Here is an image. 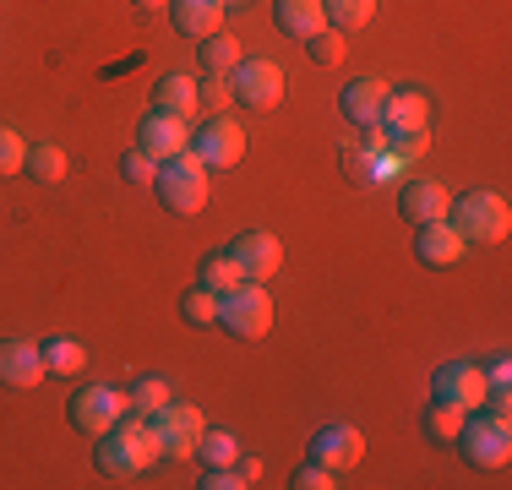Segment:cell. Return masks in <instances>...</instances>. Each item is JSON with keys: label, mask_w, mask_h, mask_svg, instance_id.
<instances>
[{"label": "cell", "mask_w": 512, "mask_h": 490, "mask_svg": "<svg viewBox=\"0 0 512 490\" xmlns=\"http://www.w3.org/2000/svg\"><path fill=\"white\" fill-rule=\"evenodd\" d=\"M158 458H164V452H158L153 425L137 420V414L109 425L104 436H93V469H99L104 480H137V474H148Z\"/></svg>", "instance_id": "6da1fadb"}, {"label": "cell", "mask_w": 512, "mask_h": 490, "mask_svg": "<svg viewBox=\"0 0 512 490\" xmlns=\"http://www.w3.org/2000/svg\"><path fill=\"white\" fill-rule=\"evenodd\" d=\"M436 109L431 98L420 88H387V104H382V120H376V131H382V142H393L398 158H414L425 147V131H431Z\"/></svg>", "instance_id": "7a4b0ae2"}, {"label": "cell", "mask_w": 512, "mask_h": 490, "mask_svg": "<svg viewBox=\"0 0 512 490\" xmlns=\"http://www.w3.org/2000/svg\"><path fill=\"white\" fill-rule=\"evenodd\" d=\"M447 224H453L469 245H496V240H507V229H512V207H507L502 191H463L447 202Z\"/></svg>", "instance_id": "3957f363"}, {"label": "cell", "mask_w": 512, "mask_h": 490, "mask_svg": "<svg viewBox=\"0 0 512 490\" xmlns=\"http://www.w3.org/2000/svg\"><path fill=\"white\" fill-rule=\"evenodd\" d=\"M207 175H213V169H207L202 158L175 153V158L158 164L153 191H158V202H164L175 218H191V213H202V207H207Z\"/></svg>", "instance_id": "277c9868"}, {"label": "cell", "mask_w": 512, "mask_h": 490, "mask_svg": "<svg viewBox=\"0 0 512 490\" xmlns=\"http://www.w3.org/2000/svg\"><path fill=\"white\" fill-rule=\"evenodd\" d=\"M453 447L463 452L469 469H507L512 463V425L496 420V414H485V409H469Z\"/></svg>", "instance_id": "5b68a950"}, {"label": "cell", "mask_w": 512, "mask_h": 490, "mask_svg": "<svg viewBox=\"0 0 512 490\" xmlns=\"http://www.w3.org/2000/svg\"><path fill=\"white\" fill-rule=\"evenodd\" d=\"M218 327H224L229 338H267V327H273V294L267 284H251V278H240L229 294H218Z\"/></svg>", "instance_id": "8992f818"}, {"label": "cell", "mask_w": 512, "mask_h": 490, "mask_svg": "<svg viewBox=\"0 0 512 490\" xmlns=\"http://www.w3.org/2000/svg\"><path fill=\"white\" fill-rule=\"evenodd\" d=\"M148 425H153L158 452H164V458H191V452H197V436L207 431L202 409H197V403H186V398H169L158 414H148Z\"/></svg>", "instance_id": "52a82bcc"}, {"label": "cell", "mask_w": 512, "mask_h": 490, "mask_svg": "<svg viewBox=\"0 0 512 490\" xmlns=\"http://www.w3.org/2000/svg\"><path fill=\"white\" fill-rule=\"evenodd\" d=\"M191 158H202L207 169H235L246 158V131L235 126L229 115H207L197 131H191Z\"/></svg>", "instance_id": "ba28073f"}, {"label": "cell", "mask_w": 512, "mask_h": 490, "mask_svg": "<svg viewBox=\"0 0 512 490\" xmlns=\"http://www.w3.org/2000/svg\"><path fill=\"white\" fill-rule=\"evenodd\" d=\"M66 420L77 425L82 436H104L109 425H120V420H126V392H115V387H104V382H93V387L71 392Z\"/></svg>", "instance_id": "9c48e42d"}, {"label": "cell", "mask_w": 512, "mask_h": 490, "mask_svg": "<svg viewBox=\"0 0 512 490\" xmlns=\"http://www.w3.org/2000/svg\"><path fill=\"white\" fill-rule=\"evenodd\" d=\"M229 88H235V104L246 109H273L284 98V66L278 60H240L229 71Z\"/></svg>", "instance_id": "30bf717a"}, {"label": "cell", "mask_w": 512, "mask_h": 490, "mask_svg": "<svg viewBox=\"0 0 512 490\" xmlns=\"http://www.w3.org/2000/svg\"><path fill=\"white\" fill-rule=\"evenodd\" d=\"M44 349L28 338H0V387L6 392H33L44 382Z\"/></svg>", "instance_id": "8fae6325"}, {"label": "cell", "mask_w": 512, "mask_h": 490, "mask_svg": "<svg viewBox=\"0 0 512 490\" xmlns=\"http://www.w3.org/2000/svg\"><path fill=\"white\" fill-rule=\"evenodd\" d=\"M229 256H235L240 278H251V284H267L284 267V245H278V235H267V229H246V235L229 245Z\"/></svg>", "instance_id": "7c38bea8"}, {"label": "cell", "mask_w": 512, "mask_h": 490, "mask_svg": "<svg viewBox=\"0 0 512 490\" xmlns=\"http://www.w3.org/2000/svg\"><path fill=\"white\" fill-rule=\"evenodd\" d=\"M431 398H447V403H458V409H480V403H485V371H480L474 360H447V365H436Z\"/></svg>", "instance_id": "4fadbf2b"}, {"label": "cell", "mask_w": 512, "mask_h": 490, "mask_svg": "<svg viewBox=\"0 0 512 490\" xmlns=\"http://www.w3.org/2000/svg\"><path fill=\"white\" fill-rule=\"evenodd\" d=\"M137 147L164 164V158H175V153H186V147H191V120L164 115V109H148V115H142V126H137Z\"/></svg>", "instance_id": "5bb4252c"}, {"label": "cell", "mask_w": 512, "mask_h": 490, "mask_svg": "<svg viewBox=\"0 0 512 490\" xmlns=\"http://www.w3.org/2000/svg\"><path fill=\"white\" fill-rule=\"evenodd\" d=\"M311 458L322 463V469L344 474L365 458V436L355 431V425H322V431L311 436Z\"/></svg>", "instance_id": "9a60e30c"}, {"label": "cell", "mask_w": 512, "mask_h": 490, "mask_svg": "<svg viewBox=\"0 0 512 490\" xmlns=\"http://www.w3.org/2000/svg\"><path fill=\"white\" fill-rule=\"evenodd\" d=\"M382 104H387V82H382V77H349V88L338 93L344 120H349V126H360V131H376Z\"/></svg>", "instance_id": "2e32d148"}, {"label": "cell", "mask_w": 512, "mask_h": 490, "mask_svg": "<svg viewBox=\"0 0 512 490\" xmlns=\"http://www.w3.org/2000/svg\"><path fill=\"white\" fill-rule=\"evenodd\" d=\"M463 251H469V240L458 235L447 218H436V224H420L414 229V256H420L425 267H458Z\"/></svg>", "instance_id": "e0dca14e"}, {"label": "cell", "mask_w": 512, "mask_h": 490, "mask_svg": "<svg viewBox=\"0 0 512 490\" xmlns=\"http://www.w3.org/2000/svg\"><path fill=\"white\" fill-rule=\"evenodd\" d=\"M447 202H453V196H447L442 180H409V186L398 191V213H404L414 229H420V224H436V218H447Z\"/></svg>", "instance_id": "ac0fdd59"}, {"label": "cell", "mask_w": 512, "mask_h": 490, "mask_svg": "<svg viewBox=\"0 0 512 490\" xmlns=\"http://www.w3.org/2000/svg\"><path fill=\"white\" fill-rule=\"evenodd\" d=\"M224 0H169V22H175V33H186V39H213L218 28H224Z\"/></svg>", "instance_id": "d6986e66"}, {"label": "cell", "mask_w": 512, "mask_h": 490, "mask_svg": "<svg viewBox=\"0 0 512 490\" xmlns=\"http://www.w3.org/2000/svg\"><path fill=\"white\" fill-rule=\"evenodd\" d=\"M273 22H278V33H289V39H300V44L327 28L322 0H273Z\"/></svg>", "instance_id": "ffe728a7"}, {"label": "cell", "mask_w": 512, "mask_h": 490, "mask_svg": "<svg viewBox=\"0 0 512 490\" xmlns=\"http://www.w3.org/2000/svg\"><path fill=\"white\" fill-rule=\"evenodd\" d=\"M153 109L191 120V115H197V82H191L186 71H169V77H158V88H153Z\"/></svg>", "instance_id": "44dd1931"}, {"label": "cell", "mask_w": 512, "mask_h": 490, "mask_svg": "<svg viewBox=\"0 0 512 490\" xmlns=\"http://www.w3.org/2000/svg\"><path fill=\"white\" fill-rule=\"evenodd\" d=\"M197 49H202V71H207V77H229V71L246 60V55H240V39H235V33H224V28H218L213 39H202Z\"/></svg>", "instance_id": "7402d4cb"}, {"label": "cell", "mask_w": 512, "mask_h": 490, "mask_svg": "<svg viewBox=\"0 0 512 490\" xmlns=\"http://www.w3.org/2000/svg\"><path fill=\"white\" fill-rule=\"evenodd\" d=\"M463 414L469 409H458V403H447V398H431L425 403V436L442 441V447H453L458 431H463Z\"/></svg>", "instance_id": "603a6c76"}, {"label": "cell", "mask_w": 512, "mask_h": 490, "mask_svg": "<svg viewBox=\"0 0 512 490\" xmlns=\"http://www.w3.org/2000/svg\"><path fill=\"white\" fill-rule=\"evenodd\" d=\"M169 398H175V387H169L164 376H142V382H131V392H126V414L148 420V414H158Z\"/></svg>", "instance_id": "cb8c5ba5"}, {"label": "cell", "mask_w": 512, "mask_h": 490, "mask_svg": "<svg viewBox=\"0 0 512 490\" xmlns=\"http://www.w3.org/2000/svg\"><path fill=\"white\" fill-rule=\"evenodd\" d=\"M44 371L50 376H77L82 365H88V349H82L77 338H44Z\"/></svg>", "instance_id": "d4e9b609"}, {"label": "cell", "mask_w": 512, "mask_h": 490, "mask_svg": "<svg viewBox=\"0 0 512 490\" xmlns=\"http://www.w3.org/2000/svg\"><path fill=\"white\" fill-rule=\"evenodd\" d=\"M22 169H28L33 180H44V186H55V180H66V147L55 142H33L28 158H22Z\"/></svg>", "instance_id": "484cf974"}, {"label": "cell", "mask_w": 512, "mask_h": 490, "mask_svg": "<svg viewBox=\"0 0 512 490\" xmlns=\"http://www.w3.org/2000/svg\"><path fill=\"white\" fill-rule=\"evenodd\" d=\"M322 17H327V28L355 33V28H365V22L376 17V0H322Z\"/></svg>", "instance_id": "4316f807"}, {"label": "cell", "mask_w": 512, "mask_h": 490, "mask_svg": "<svg viewBox=\"0 0 512 490\" xmlns=\"http://www.w3.org/2000/svg\"><path fill=\"white\" fill-rule=\"evenodd\" d=\"M191 458H202V469H229L240 458V441H235V431H202Z\"/></svg>", "instance_id": "83f0119b"}, {"label": "cell", "mask_w": 512, "mask_h": 490, "mask_svg": "<svg viewBox=\"0 0 512 490\" xmlns=\"http://www.w3.org/2000/svg\"><path fill=\"white\" fill-rule=\"evenodd\" d=\"M197 284L202 289H213V294H229L240 284V267H235V256L229 251H207L202 256V273H197Z\"/></svg>", "instance_id": "f1b7e54d"}, {"label": "cell", "mask_w": 512, "mask_h": 490, "mask_svg": "<svg viewBox=\"0 0 512 490\" xmlns=\"http://www.w3.org/2000/svg\"><path fill=\"white\" fill-rule=\"evenodd\" d=\"M180 316H186L191 327H218V294L213 289H186V300H180Z\"/></svg>", "instance_id": "f546056e"}, {"label": "cell", "mask_w": 512, "mask_h": 490, "mask_svg": "<svg viewBox=\"0 0 512 490\" xmlns=\"http://www.w3.org/2000/svg\"><path fill=\"white\" fill-rule=\"evenodd\" d=\"M229 104H235V88H229V77H207V82H197V109H207V115H229Z\"/></svg>", "instance_id": "4dcf8cb0"}, {"label": "cell", "mask_w": 512, "mask_h": 490, "mask_svg": "<svg viewBox=\"0 0 512 490\" xmlns=\"http://www.w3.org/2000/svg\"><path fill=\"white\" fill-rule=\"evenodd\" d=\"M22 158H28L22 131H11L6 120H0V180H6V175H22Z\"/></svg>", "instance_id": "1f68e13d"}, {"label": "cell", "mask_w": 512, "mask_h": 490, "mask_svg": "<svg viewBox=\"0 0 512 490\" xmlns=\"http://www.w3.org/2000/svg\"><path fill=\"white\" fill-rule=\"evenodd\" d=\"M344 39H349V33L322 28L316 39H306V49H311V60H316V66H338V60H344Z\"/></svg>", "instance_id": "d6a6232c"}, {"label": "cell", "mask_w": 512, "mask_h": 490, "mask_svg": "<svg viewBox=\"0 0 512 490\" xmlns=\"http://www.w3.org/2000/svg\"><path fill=\"white\" fill-rule=\"evenodd\" d=\"M120 175H126L131 186H153V175H158V158H153V153H142V147H131V153L120 158Z\"/></svg>", "instance_id": "836d02e7"}, {"label": "cell", "mask_w": 512, "mask_h": 490, "mask_svg": "<svg viewBox=\"0 0 512 490\" xmlns=\"http://www.w3.org/2000/svg\"><path fill=\"white\" fill-rule=\"evenodd\" d=\"M289 485H295V490H333L338 480H333V469H322L316 458H306L295 474H289Z\"/></svg>", "instance_id": "e575fe53"}, {"label": "cell", "mask_w": 512, "mask_h": 490, "mask_svg": "<svg viewBox=\"0 0 512 490\" xmlns=\"http://www.w3.org/2000/svg\"><path fill=\"white\" fill-rule=\"evenodd\" d=\"M240 485H246V474H240L235 463H229V469H207L197 480V490H240Z\"/></svg>", "instance_id": "d590c367"}, {"label": "cell", "mask_w": 512, "mask_h": 490, "mask_svg": "<svg viewBox=\"0 0 512 490\" xmlns=\"http://www.w3.org/2000/svg\"><path fill=\"white\" fill-rule=\"evenodd\" d=\"M480 371H485V387H507V382H512V365H507V354H496L491 365H480Z\"/></svg>", "instance_id": "8d00e7d4"}, {"label": "cell", "mask_w": 512, "mask_h": 490, "mask_svg": "<svg viewBox=\"0 0 512 490\" xmlns=\"http://www.w3.org/2000/svg\"><path fill=\"white\" fill-rule=\"evenodd\" d=\"M137 6H142V11H153V6H169V0H137Z\"/></svg>", "instance_id": "74e56055"}, {"label": "cell", "mask_w": 512, "mask_h": 490, "mask_svg": "<svg viewBox=\"0 0 512 490\" xmlns=\"http://www.w3.org/2000/svg\"><path fill=\"white\" fill-rule=\"evenodd\" d=\"M224 6H246V0H224Z\"/></svg>", "instance_id": "f35d334b"}]
</instances>
